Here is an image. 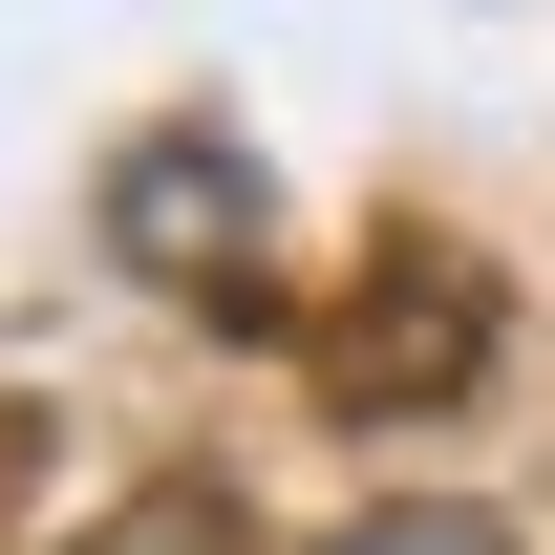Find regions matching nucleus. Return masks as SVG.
Instances as JSON below:
<instances>
[{"label":"nucleus","instance_id":"nucleus-1","mask_svg":"<svg viewBox=\"0 0 555 555\" xmlns=\"http://www.w3.org/2000/svg\"><path fill=\"white\" fill-rule=\"evenodd\" d=\"M107 235H129L150 278H235L257 257V171H235L214 129H150L129 171H107Z\"/></svg>","mask_w":555,"mask_h":555},{"label":"nucleus","instance_id":"nucleus-2","mask_svg":"<svg viewBox=\"0 0 555 555\" xmlns=\"http://www.w3.org/2000/svg\"><path fill=\"white\" fill-rule=\"evenodd\" d=\"M65 555H257V513H235V491H129V513L65 534Z\"/></svg>","mask_w":555,"mask_h":555},{"label":"nucleus","instance_id":"nucleus-3","mask_svg":"<svg viewBox=\"0 0 555 555\" xmlns=\"http://www.w3.org/2000/svg\"><path fill=\"white\" fill-rule=\"evenodd\" d=\"M321 555H513V534H491V513H449V491H385V513H343Z\"/></svg>","mask_w":555,"mask_h":555}]
</instances>
